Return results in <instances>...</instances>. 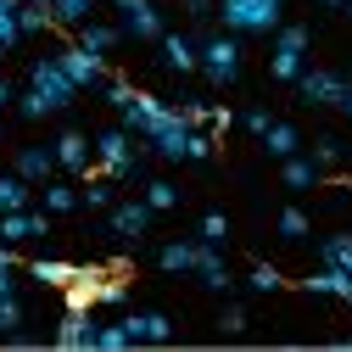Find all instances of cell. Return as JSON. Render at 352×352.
Returning <instances> with one entry per match:
<instances>
[{"label": "cell", "instance_id": "1", "mask_svg": "<svg viewBox=\"0 0 352 352\" xmlns=\"http://www.w3.org/2000/svg\"><path fill=\"white\" fill-rule=\"evenodd\" d=\"M73 96H78V84L67 78L62 56H39V62L28 67V90H23V118H51V112H62V107H67Z\"/></svg>", "mask_w": 352, "mask_h": 352}, {"label": "cell", "instance_id": "2", "mask_svg": "<svg viewBox=\"0 0 352 352\" xmlns=\"http://www.w3.org/2000/svg\"><path fill=\"white\" fill-rule=\"evenodd\" d=\"M218 17L230 34H274L285 17V0H218Z\"/></svg>", "mask_w": 352, "mask_h": 352}, {"label": "cell", "instance_id": "3", "mask_svg": "<svg viewBox=\"0 0 352 352\" xmlns=\"http://www.w3.org/2000/svg\"><path fill=\"white\" fill-rule=\"evenodd\" d=\"M201 78L218 84V90L241 78V34L224 28V34H207L201 39Z\"/></svg>", "mask_w": 352, "mask_h": 352}, {"label": "cell", "instance_id": "4", "mask_svg": "<svg viewBox=\"0 0 352 352\" xmlns=\"http://www.w3.org/2000/svg\"><path fill=\"white\" fill-rule=\"evenodd\" d=\"M96 173H112V179L135 173V140H129V129H107L96 140Z\"/></svg>", "mask_w": 352, "mask_h": 352}, {"label": "cell", "instance_id": "5", "mask_svg": "<svg viewBox=\"0 0 352 352\" xmlns=\"http://www.w3.org/2000/svg\"><path fill=\"white\" fill-rule=\"evenodd\" d=\"M296 90H302V101H314V107H341L352 84H346L341 73H330V67H302Z\"/></svg>", "mask_w": 352, "mask_h": 352}, {"label": "cell", "instance_id": "6", "mask_svg": "<svg viewBox=\"0 0 352 352\" xmlns=\"http://www.w3.org/2000/svg\"><path fill=\"white\" fill-rule=\"evenodd\" d=\"M118 6V17H123V34L129 39H162L168 28H162V12L151 6V0H112Z\"/></svg>", "mask_w": 352, "mask_h": 352}, {"label": "cell", "instance_id": "7", "mask_svg": "<svg viewBox=\"0 0 352 352\" xmlns=\"http://www.w3.org/2000/svg\"><path fill=\"white\" fill-rule=\"evenodd\" d=\"M56 56H62V67H67V78L78 84V90H90V84H107V56L84 51L78 39H73V45H62Z\"/></svg>", "mask_w": 352, "mask_h": 352}, {"label": "cell", "instance_id": "8", "mask_svg": "<svg viewBox=\"0 0 352 352\" xmlns=\"http://www.w3.org/2000/svg\"><path fill=\"white\" fill-rule=\"evenodd\" d=\"M45 230H51V218H45V212H28V207L0 212V241H6V246L28 241V235H45Z\"/></svg>", "mask_w": 352, "mask_h": 352}, {"label": "cell", "instance_id": "9", "mask_svg": "<svg viewBox=\"0 0 352 352\" xmlns=\"http://www.w3.org/2000/svg\"><path fill=\"white\" fill-rule=\"evenodd\" d=\"M151 230V201L140 196V201H118L112 207V235H123V241H135V235H146Z\"/></svg>", "mask_w": 352, "mask_h": 352}, {"label": "cell", "instance_id": "10", "mask_svg": "<svg viewBox=\"0 0 352 352\" xmlns=\"http://www.w3.org/2000/svg\"><path fill=\"white\" fill-rule=\"evenodd\" d=\"M162 56L173 73H201V45L190 34H162Z\"/></svg>", "mask_w": 352, "mask_h": 352}, {"label": "cell", "instance_id": "11", "mask_svg": "<svg viewBox=\"0 0 352 352\" xmlns=\"http://www.w3.org/2000/svg\"><path fill=\"white\" fill-rule=\"evenodd\" d=\"M196 263H201V241H168L157 252V269L168 274H196Z\"/></svg>", "mask_w": 352, "mask_h": 352}, {"label": "cell", "instance_id": "12", "mask_svg": "<svg viewBox=\"0 0 352 352\" xmlns=\"http://www.w3.org/2000/svg\"><path fill=\"white\" fill-rule=\"evenodd\" d=\"M12 168L23 173L28 185H39V179H51L62 162H56V151H51V146H28V151H17V162H12Z\"/></svg>", "mask_w": 352, "mask_h": 352}, {"label": "cell", "instance_id": "13", "mask_svg": "<svg viewBox=\"0 0 352 352\" xmlns=\"http://www.w3.org/2000/svg\"><path fill=\"white\" fill-rule=\"evenodd\" d=\"M96 330L101 324H90V307H67V319L56 324V341L62 346H96Z\"/></svg>", "mask_w": 352, "mask_h": 352}, {"label": "cell", "instance_id": "14", "mask_svg": "<svg viewBox=\"0 0 352 352\" xmlns=\"http://www.w3.org/2000/svg\"><path fill=\"white\" fill-rule=\"evenodd\" d=\"M51 151H56V162H62L67 173H90V151H96V146L67 129V135H56V146H51Z\"/></svg>", "mask_w": 352, "mask_h": 352}, {"label": "cell", "instance_id": "15", "mask_svg": "<svg viewBox=\"0 0 352 352\" xmlns=\"http://www.w3.org/2000/svg\"><path fill=\"white\" fill-rule=\"evenodd\" d=\"M302 291H307V296H341V302H346L352 274H346V269H336V263H324L319 274H307V280H302Z\"/></svg>", "mask_w": 352, "mask_h": 352}, {"label": "cell", "instance_id": "16", "mask_svg": "<svg viewBox=\"0 0 352 352\" xmlns=\"http://www.w3.org/2000/svg\"><path fill=\"white\" fill-rule=\"evenodd\" d=\"M118 39H129L123 23H78V45H84V51H96V56L118 51Z\"/></svg>", "mask_w": 352, "mask_h": 352}, {"label": "cell", "instance_id": "17", "mask_svg": "<svg viewBox=\"0 0 352 352\" xmlns=\"http://www.w3.org/2000/svg\"><path fill=\"white\" fill-rule=\"evenodd\" d=\"M28 274H34L39 285H56V291H67V285H78V280H84V269H73V263H56V257L28 263Z\"/></svg>", "mask_w": 352, "mask_h": 352}, {"label": "cell", "instance_id": "18", "mask_svg": "<svg viewBox=\"0 0 352 352\" xmlns=\"http://www.w3.org/2000/svg\"><path fill=\"white\" fill-rule=\"evenodd\" d=\"M34 6H45L56 17V28H78V23H90L96 0H34Z\"/></svg>", "mask_w": 352, "mask_h": 352}, {"label": "cell", "instance_id": "19", "mask_svg": "<svg viewBox=\"0 0 352 352\" xmlns=\"http://www.w3.org/2000/svg\"><path fill=\"white\" fill-rule=\"evenodd\" d=\"M280 179L291 185V190H307V185H319V162L314 157H280Z\"/></svg>", "mask_w": 352, "mask_h": 352}, {"label": "cell", "instance_id": "20", "mask_svg": "<svg viewBox=\"0 0 352 352\" xmlns=\"http://www.w3.org/2000/svg\"><path fill=\"white\" fill-rule=\"evenodd\" d=\"M123 330L135 336V341H168V319L162 314H129Z\"/></svg>", "mask_w": 352, "mask_h": 352}, {"label": "cell", "instance_id": "21", "mask_svg": "<svg viewBox=\"0 0 352 352\" xmlns=\"http://www.w3.org/2000/svg\"><path fill=\"white\" fill-rule=\"evenodd\" d=\"M17 207H28V179L12 168V173H0V212H17Z\"/></svg>", "mask_w": 352, "mask_h": 352}, {"label": "cell", "instance_id": "22", "mask_svg": "<svg viewBox=\"0 0 352 352\" xmlns=\"http://www.w3.org/2000/svg\"><path fill=\"white\" fill-rule=\"evenodd\" d=\"M302 56H307V51H285V45H274V62H269V73H274L280 84H296V78H302V67H307Z\"/></svg>", "mask_w": 352, "mask_h": 352}, {"label": "cell", "instance_id": "23", "mask_svg": "<svg viewBox=\"0 0 352 352\" xmlns=\"http://www.w3.org/2000/svg\"><path fill=\"white\" fill-rule=\"evenodd\" d=\"M319 263H336V269L352 274V235H324L319 241Z\"/></svg>", "mask_w": 352, "mask_h": 352}, {"label": "cell", "instance_id": "24", "mask_svg": "<svg viewBox=\"0 0 352 352\" xmlns=\"http://www.w3.org/2000/svg\"><path fill=\"white\" fill-rule=\"evenodd\" d=\"M263 146H269L274 157H291V151L302 146V135H296L291 123H280V118H274V123H269V135H263Z\"/></svg>", "mask_w": 352, "mask_h": 352}, {"label": "cell", "instance_id": "25", "mask_svg": "<svg viewBox=\"0 0 352 352\" xmlns=\"http://www.w3.org/2000/svg\"><path fill=\"white\" fill-rule=\"evenodd\" d=\"M23 330V302H17V291H6L0 296V336H17Z\"/></svg>", "mask_w": 352, "mask_h": 352}, {"label": "cell", "instance_id": "26", "mask_svg": "<svg viewBox=\"0 0 352 352\" xmlns=\"http://www.w3.org/2000/svg\"><path fill=\"white\" fill-rule=\"evenodd\" d=\"M84 196L73 190V185H45V212H73Z\"/></svg>", "mask_w": 352, "mask_h": 352}, {"label": "cell", "instance_id": "27", "mask_svg": "<svg viewBox=\"0 0 352 352\" xmlns=\"http://www.w3.org/2000/svg\"><path fill=\"white\" fill-rule=\"evenodd\" d=\"M17 17H23V34H45V28H56V17H51L45 6H34V0H23Z\"/></svg>", "mask_w": 352, "mask_h": 352}, {"label": "cell", "instance_id": "28", "mask_svg": "<svg viewBox=\"0 0 352 352\" xmlns=\"http://www.w3.org/2000/svg\"><path fill=\"white\" fill-rule=\"evenodd\" d=\"M307 39H314V34H307L302 23H280L274 28V45H285V51H307Z\"/></svg>", "mask_w": 352, "mask_h": 352}, {"label": "cell", "instance_id": "29", "mask_svg": "<svg viewBox=\"0 0 352 352\" xmlns=\"http://www.w3.org/2000/svg\"><path fill=\"white\" fill-rule=\"evenodd\" d=\"M146 201H151V212H168L173 201H179V190H173L168 179H151V185H146Z\"/></svg>", "mask_w": 352, "mask_h": 352}, {"label": "cell", "instance_id": "30", "mask_svg": "<svg viewBox=\"0 0 352 352\" xmlns=\"http://www.w3.org/2000/svg\"><path fill=\"white\" fill-rule=\"evenodd\" d=\"M280 235H285V241H302V235H307V212H302V207H285V212H280Z\"/></svg>", "mask_w": 352, "mask_h": 352}, {"label": "cell", "instance_id": "31", "mask_svg": "<svg viewBox=\"0 0 352 352\" xmlns=\"http://www.w3.org/2000/svg\"><path fill=\"white\" fill-rule=\"evenodd\" d=\"M23 12V6H17ZM17 12H0V51H12L17 45V39H23V17Z\"/></svg>", "mask_w": 352, "mask_h": 352}, {"label": "cell", "instance_id": "32", "mask_svg": "<svg viewBox=\"0 0 352 352\" xmlns=\"http://www.w3.org/2000/svg\"><path fill=\"white\" fill-rule=\"evenodd\" d=\"M135 336H129L123 324H107V330H96V346H107V352H118V346H129Z\"/></svg>", "mask_w": 352, "mask_h": 352}, {"label": "cell", "instance_id": "33", "mask_svg": "<svg viewBox=\"0 0 352 352\" xmlns=\"http://www.w3.org/2000/svg\"><path fill=\"white\" fill-rule=\"evenodd\" d=\"M101 96H107V101L123 112V107H129V96H135V84H123V78H107V84H101Z\"/></svg>", "mask_w": 352, "mask_h": 352}, {"label": "cell", "instance_id": "34", "mask_svg": "<svg viewBox=\"0 0 352 352\" xmlns=\"http://www.w3.org/2000/svg\"><path fill=\"white\" fill-rule=\"evenodd\" d=\"M285 280H280V269H269V263H257L252 269V291H280Z\"/></svg>", "mask_w": 352, "mask_h": 352}, {"label": "cell", "instance_id": "35", "mask_svg": "<svg viewBox=\"0 0 352 352\" xmlns=\"http://www.w3.org/2000/svg\"><path fill=\"white\" fill-rule=\"evenodd\" d=\"M12 274H17V257H12V246H6V241H0V296L17 291V285H12Z\"/></svg>", "mask_w": 352, "mask_h": 352}, {"label": "cell", "instance_id": "36", "mask_svg": "<svg viewBox=\"0 0 352 352\" xmlns=\"http://www.w3.org/2000/svg\"><path fill=\"white\" fill-rule=\"evenodd\" d=\"M224 235H230V218L224 212H207L201 218V241H224Z\"/></svg>", "mask_w": 352, "mask_h": 352}, {"label": "cell", "instance_id": "37", "mask_svg": "<svg viewBox=\"0 0 352 352\" xmlns=\"http://www.w3.org/2000/svg\"><path fill=\"white\" fill-rule=\"evenodd\" d=\"M241 123L252 129V135H269V123H274V118H269V107H246V118H241Z\"/></svg>", "mask_w": 352, "mask_h": 352}, {"label": "cell", "instance_id": "38", "mask_svg": "<svg viewBox=\"0 0 352 352\" xmlns=\"http://www.w3.org/2000/svg\"><path fill=\"white\" fill-rule=\"evenodd\" d=\"M314 162H319V168H336V162H341V146H336V140H314Z\"/></svg>", "mask_w": 352, "mask_h": 352}, {"label": "cell", "instance_id": "39", "mask_svg": "<svg viewBox=\"0 0 352 352\" xmlns=\"http://www.w3.org/2000/svg\"><path fill=\"white\" fill-rule=\"evenodd\" d=\"M207 157H212V135L196 129V135H190V162H207Z\"/></svg>", "mask_w": 352, "mask_h": 352}, {"label": "cell", "instance_id": "40", "mask_svg": "<svg viewBox=\"0 0 352 352\" xmlns=\"http://www.w3.org/2000/svg\"><path fill=\"white\" fill-rule=\"evenodd\" d=\"M179 112H185V118H190L196 129H201V123L212 118V107H207V101H179Z\"/></svg>", "mask_w": 352, "mask_h": 352}, {"label": "cell", "instance_id": "41", "mask_svg": "<svg viewBox=\"0 0 352 352\" xmlns=\"http://www.w3.org/2000/svg\"><path fill=\"white\" fill-rule=\"evenodd\" d=\"M84 207H112V190H107V185H101V179H96V185H90V190H84Z\"/></svg>", "mask_w": 352, "mask_h": 352}, {"label": "cell", "instance_id": "42", "mask_svg": "<svg viewBox=\"0 0 352 352\" xmlns=\"http://www.w3.org/2000/svg\"><path fill=\"white\" fill-rule=\"evenodd\" d=\"M218 324L235 336V330H246V314H241V307H224V314H218Z\"/></svg>", "mask_w": 352, "mask_h": 352}, {"label": "cell", "instance_id": "43", "mask_svg": "<svg viewBox=\"0 0 352 352\" xmlns=\"http://www.w3.org/2000/svg\"><path fill=\"white\" fill-rule=\"evenodd\" d=\"M207 123H212V129H218V135H224V129H230V123H235V112H230V107H212V118H207Z\"/></svg>", "mask_w": 352, "mask_h": 352}, {"label": "cell", "instance_id": "44", "mask_svg": "<svg viewBox=\"0 0 352 352\" xmlns=\"http://www.w3.org/2000/svg\"><path fill=\"white\" fill-rule=\"evenodd\" d=\"M179 6H185V12H196V17H201V12H207V6H218V0H179Z\"/></svg>", "mask_w": 352, "mask_h": 352}, {"label": "cell", "instance_id": "45", "mask_svg": "<svg viewBox=\"0 0 352 352\" xmlns=\"http://www.w3.org/2000/svg\"><path fill=\"white\" fill-rule=\"evenodd\" d=\"M12 101V84H6V73H0V107H6Z\"/></svg>", "mask_w": 352, "mask_h": 352}, {"label": "cell", "instance_id": "46", "mask_svg": "<svg viewBox=\"0 0 352 352\" xmlns=\"http://www.w3.org/2000/svg\"><path fill=\"white\" fill-rule=\"evenodd\" d=\"M17 6H23V0H0V12H17Z\"/></svg>", "mask_w": 352, "mask_h": 352}, {"label": "cell", "instance_id": "47", "mask_svg": "<svg viewBox=\"0 0 352 352\" xmlns=\"http://www.w3.org/2000/svg\"><path fill=\"white\" fill-rule=\"evenodd\" d=\"M341 112H346V118H352V90H346V101H341Z\"/></svg>", "mask_w": 352, "mask_h": 352}, {"label": "cell", "instance_id": "48", "mask_svg": "<svg viewBox=\"0 0 352 352\" xmlns=\"http://www.w3.org/2000/svg\"><path fill=\"white\" fill-rule=\"evenodd\" d=\"M319 6H346V0H319Z\"/></svg>", "mask_w": 352, "mask_h": 352}, {"label": "cell", "instance_id": "49", "mask_svg": "<svg viewBox=\"0 0 352 352\" xmlns=\"http://www.w3.org/2000/svg\"><path fill=\"white\" fill-rule=\"evenodd\" d=\"M346 307H352V291H346Z\"/></svg>", "mask_w": 352, "mask_h": 352}, {"label": "cell", "instance_id": "50", "mask_svg": "<svg viewBox=\"0 0 352 352\" xmlns=\"http://www.w3.org/2000/svg\"><path fill=\"white\" fill-rule=\"evenodd\" d=\"M346 12H352V0H346Z\"/></svg>", "mask_w": 352, "mask_h": 352}, {"label": "cell", "instance_id": "51", "mask_svg": "<svg viewBox=\"0 0 352 352\" xmlns=\"http://www.w3.org/2000/svg\"><path fill=\"white\" fill-rule=\"evenodd\" d=\"M0 56H6V51H0Z\"/></svg>", "mask_w": 352, "mask_h": 352}]
</instances>
